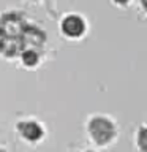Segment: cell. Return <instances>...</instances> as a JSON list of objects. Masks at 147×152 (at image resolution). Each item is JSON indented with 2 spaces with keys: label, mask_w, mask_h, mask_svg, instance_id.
<instances>
[{
  "label": "cell",
  "mask_w": 147,
  "mask_h": 152,
  "mask_svg": "<svg viewBox=\"0 0 147 152\" xmlns=\"http://www.w3.org/2000/svg\"><path fill=\"white\" fill-rule=\"evenodd\" d=\"M28 37L44 40V33L25 24L22 16L14 13L3 16L0 22V51L3 54L14 56L17 49L22 48L24 43H28Z\"/></svg>",
  "instance_id": "6da1fadb"
},
{
  "label": "cell",
  "mask_w": 147,
  "mask_h": 152,
  "mask_svg": "<svg viewBox=\"0 0 147 152\" xmlns=\"http://www.w3.org/2000/svg\"><path fill=\"white\" fill-rule=\"evenodd\" d=\"M21 57H22L24 65H27V66H33V65H36V62H38V52L33 51V49L22 51V56Z\"/></svg>",
  "instance_id": "5b68a950"
},
{
  "label": "cell",
  "mask_w": 147,
  "mask_h": 152,
  "mask_svg": "<svg viewBox=\"0 0 147 152\" xmlns=\"http://www.w3.org/2000/svg\"><path fill=\"white\" fill-rule=\"evenodd\" d=\"M17 130H19V133H21L27 141H36V140H40L41 135H43L41 127L38 125L36 122H33V121L21 122L17 125Z\"/></svg>",
  "instance_id": "277c9868"
},
{
  "label": "cell",
  "mask_w": 147,
  "mask_h": 152,
  "mask_svg": "<svg viewBox=\"0 0 147 152\" xmlns=\"http://www.w3.org/2000/svg\"><path fill=\"white\" fill-rule=\"evenodd\" d=\"M84 30H85V24L79 16H68L62 22V32L66 37H71V38L81 37L84 33Z\"/></svg>",
  "instance_id": "3957f363"
},
{
  "label": "cell",
  "mask_w": 147,
  "mask_h": 152,
  "mask_svg": "<svg viewBox=\"0 0 147 152\" xmlns=\"http://www.w3.org/2000/svg\"><path fill=\"white\" fill-rule=\"evenodd\" d=\"M138 144L142 152H147V127H142L138 133Z\"/></svg>",
  "instance_id": "8992f818"
},
{
  "label": "cell",
  "mask_w": 147,
  "mask_h": 152,
  "mask_svg": "<svg viewBox=\"0 0 147 152\" xmlns=\"http://www.w3.org/2000/svg\"><path fill=\"white\" fill-rule=\"evenodd\" d=\"M141 3H142V7H144V10L147 11V0H141Z\"/></svg>",
  "instance_id": "ba28073f"
},
{
  "label": "cell",
  "mask_w": 147,
  "mask_h": 152,
  "mask_svg": "<svg viewBox=\"0 0 147 152\" xmlns=\"http://www.w3.org/2000/svg\"><path fill=\"white\" fill-rule=\"evenodd\" d=\"M85 152H92V151H85Z\"/></svg>",
  "instance_id": "9c48e42d"
},
{
  "label": "cell",
  "mask_w": 147,
  "mask_h": 152,
  "mask_svg": "<svg viewBox=\"0 0 147 152\" xmlns=\"http://www.w3.org/2000/svg\"><path fill=\"white\" fill-rule=\"evenodd\" d=\"M89 133L97 144H108L116 135V128L111 121L104 117H95L89 124Z\"/></svg>",
  "instance_id": "7a4b0ae2"
},
{
  "label": "cell",
  "mask_w": 147,
  "mask_h": 152,
  "mask_svg": "<svg viewBox=\"0 0 147 152\" xmlns=\"http://www.w3.org/2000/svg\"><path fill=\"white\" fill-rule=\"evenodd\" d=\"M116 3H119V5H125V3H128V0H114Z\"/></svg>",
  "instance_id": "52a82bcc"
}]
</instances>
